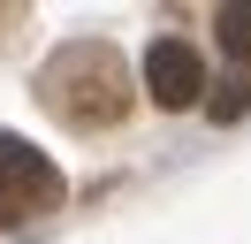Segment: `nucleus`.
Here are the masks:
<instances>
[{
	"instance_id": "obj_1",
	"label": "nucleus",
	"mask_w": 251,
	"mask_h": 244,
	"mask_svg": "<svg viewBox=\"0 0 251 244\" xmlns=\"http://www.w3.org/2000/svg\"><path fill=\"white\" fill-rule=\"evenodd\" d=\"M38 99H46L53 122H69V130H114V122H129V69L114 46L99 38H69L61 54L38 69Z\"/></svg>"
},
{
	"instance_id": "obj_2",
	"label": "nucleus",
	"mask_w": 251,
	"mask_h": 244,
	"mask_svg": "<svg viewBox=\"0 0 251 244\" xmlns=\"http://www.w3.org/2000/svg\"><path fill=\"white\" fill-rule=\"evenodd\" d=\"M61 206V168L31 145V137H8L0 130V229H23L38 214Z\"/></svg>"
},
{
	"instance_id": "obj_3",
	"label": "nucleus",
	"mask_w": 251,
	"mask_h": 244,
	"mask_svg": "<svg viewBox=\"0 0 251 244\" xmlns=\"http://www.w3.org/2000/svg\"><path fill=\"white\" fill-rule=\"evenodd\" d=\"M145 92H152L168 115L205 107V61L190 54L183 38H152V54H145Z\"/></svg>"
},
{
	"instance_id": "obj_4",
	"label": "nucleus",
	"mask_w": 251,
	"mask_h": 244,
	"mask_svg": "<svg viewBox=\"0 0 251 244\" xmlns=\"http://www.w3.org/2000/svg\"><path fill=\"white\" fill-rule=\"evenodd\" d=\"M213 30H221V54H228L236 69H251V8H221Z\"/></svg>"
},
{
	"instance_id": "obj_5",
	"label": "nucleus",
	"mask_w": 251,
	"mask_h": 244,
	"mask_svg": "<svg viewBox=\"0 0 251 244\" xmlns=\"http://www.w3.org/2000/svg\"><path fill=\"white\" fill-rule=\"evenodd\" d=\"M205 92H213V99H205V115H213V122H244V115H251L244 76H236V84H205Z\"/></svg>"
}]
</instances>
